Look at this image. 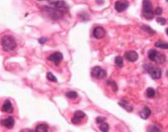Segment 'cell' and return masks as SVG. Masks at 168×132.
I'll return each instance as SVG.
<instances>
[{
	"label": "cell",
	"mask_w": 168,
	"mask_h": 132,
	"mask_svg": "<svg viewBox=\"0 0 168 132\" xmlns=\"http://www.w3.org/2000/svg\"><path fill=\"white\" fill-rule=\"evenodd\" d=\"M45 42H47V38H40V39H39V43H40L41 44H44Z\"/></svg>",
	"instance_id": "cell-30"
},
{
	"label": "cell",
	"mask_w": 168,
	"mask_h": 132,
	"mask_svg": "<svg viewBox=\"0 0 168 132\" xmlns=\"http://www.w3.org/2000/svg\"><path fill=\"white\" fill-rule=\"evenodd\" d=\"M166 34H167V35H168V28L166 29Z\"/></svg>",
	"instance_id": "cell-33"
},
{
	"label": "cell",
	"mask_w": 168,
	"mask_h": 132,
	"mask_svg": "<svg viewBox=\"0 0 168 132\" xmlns=\"http://www.w3.org/2000/svg\"><path fill=\"white\" fill-rule=\"evenodd\" d=\"M47 79L49 81H50V82H58V79L55 78V76L52 73V72H49L47 74Z\"/></svg>",
	"instance_id": "cell-26"
},
{
	"label": "cell",
	"mask_w": 168,
	"mask_h": 132,
	"mask_svg": "<svg viewBox=\"0 0 168 132\" xmlns=\"http://www.w3.org/2000/svg\"><path fill=\"white\" fill-rule=\"evenodd\" d=\"M145 96L147 98H154V96H155V90L153 88H147L146 91H145Z\"/></svg>",
	"instance_id": "cell-19"
},
{
	"label": "cell",
	"mask_w": 168,
	"mask_h": 132,
	"mask_svg": "<svg viewBox=\"0 0 168 132\" xmlns=\"http://www.w3.org/2000/svg\"><path fill=\"white\" fill-rule=\"evenodd\" d=\"M42 10L48 15V16L50 19L54 20V21L62 19L63 17V15H64L63 11H62V10H59V9L55 8L54 6H52V7H50V6H43Z\"/></svg>",
	"instance_id": "cell-2"
},
{
	"label": "cell",
	"mask_w": 168,
	"mask_h": 132,
	"mask_svg": "<svg viewBox=\"0 0 168 132\" xmlns=\"http://www.w3.org/2000/svg\"><path fill=\"white\" fill-rule=\"evenodd\" d=\"M125 57L128 59L129 61L134 62L137 58H139V54H137V52H135V50H129V52H127L125 53Z\"/></svg>",
	"instance_id": "cell-13"
},
{
	"label": "cell",
	"mask_w": 168,
	"mask_h": 132,
	"mask_svg": "<svg viewBox=\"0 0 168 132\" xmlns=\"http://www.w3.org/2000/svg\"><path fill=\"white\" fill-rule=\"evenodd\" d=\"M115 63H116L117 66H118V67H123V66H124L123 57H122V56H117L115 58Z\"/></svg>",
	"instance_id": "cell-22"
},
{
	"label": "cell",
	"mask_w": 168,
	"mask_h": 132,
	"mask_svg": "<svg viewBox=\"0 0 168 132\" xmlns=\"http://www.w3.org/2000/svg\"><path fill=\"white\" fill-rule=\"evenodd\" d=\"M1 110L4 111V113H13L14 109H13V105H12V104H11V101H10L9 100L5 101L4 104H3L2 106H1Z\"/></svg>",
	"instance_id": "cell-14"
},
{
	"label": "cell",
	"mask_w": 168,
	"mask_h": 132,
	"mask_svg": "<svg viewBox=\"0 0 168 132\" xmlns=\"http://www.w3.org/2000/svg\"><path fill=\"white\" fill-rule=\"evenodd\" d=\"M48 59L50 60V61L54 62L55 65H58L60 62H62V60L63 59V55L62 52H54L50 55V56L48 57Z\"/></svg>",
	"instance_id": "cell-10"
},
{
	"label": "cell",
	"mask_w": 168,
	"mask_h": 132,
	"mask_svg": "<svg viewBox=\"0 0 168 132\" xmlns=\"http://www.w3.org/2000/svg\"><path fill=\"white\" fill-rule=\"evenodd\" d=\"M141 29L144 30V31L147 32L149 35H155V31H154V30H152V29H151L150 27H149V26H145V25H144V26L141 27Z\"/></svg>",
	"instance_id": "cell-25"
},
{
	"label": "cell",
	"mask_w": 168,
	"mask_h": 132,
	"mask_svg": "<svg viewBox=\"0 0 168 132\" xmlns=\"http://www.w3.org/2000/svg\"><path fill=\"white\" fill-rule=\"evenodd\" d=\"M0 44H1L2 49L6 52H13L17 47V43L12 35H4L0 39Z\"/></svg>",
	"instance_id": "cell-1"
},
{
	"label": "cell",
	"mask_w": 168,
	"mask_h": 132,
	"mask_svg": "<svg viewBox=\"0 0 168 132\" xmlns=\"http://www.w3.org/2000/svg\"><path fill=\"white\" fill-rule=\"evenodd\" d=\"M106 35V31H105V29L104 28H102V27H95L94 30H93V37L95 39H100L102 38H104V35Z\"/></svg>",
	"instance_id": "cell-11"
},
{
	"label": "cell",
	"mask_w": 168,
	"mask_h": 132,
	"mask_svg": "<svg viewBox=\"0 0 168 132\" xmlns=\"http://www.w3.org/2000/svg\"><path fill=\"white\" fill-rule=\"evenodd\" d=\"M39 1H43V0H39Z\"/></svg>",
	"instance_id": "cell-34"
},
{
	"label": "cell",
	"mask_w": 168,
	"mask_h": 132,
	"mask_svg": "<svg viewBox=\"0 0 168 132\" xmlns=\"http://www.w3.org/2000/svg\"><path fill=\"white\" fill-rule=\"evenodd\" d=\"M129 7V2L127 0H118L115 3V9L117 12H124Z\"/></svg>",
	"instance_id": "cell-9"
},
{
	"label": "cell",
	"mask_w": 168,
	"mask_h": 132,
	"mask_svg": "<svg viewBox=\"0 0 168 132\" xmlns=\"http://www.w3.org/2000/svg\"><path fill=\"white\" fill-rule=\"evenodd\" d=\"M20 132H35V131H33L32 129H29V128H25V129H22Z\"/></svg>",
	"instance_id": "cell-31"
},
{
	"label": "cell",
	"mask_w": 168,
	"mask_h": 132,
	"mask_svg": "<svg viewBox=\"0 0 168 132\" xmlns=\"http://www.w3.org/2000/svg\"><path fill=\"white\" fill-rule=\"evenodd\" d=\"M146 130L147 132H162L161 129L157 125H149Z\"/></svg>",
	"instance_id": "cell-21"
},
{
	"label": "cell",
	"mask_w": 168,
	"mask_h": 132,
	"mask_svg": "<svg viewBox=\"0 0 168 132\" xmlns=\"http://www.w3.org/2000/svg\"><path fill=\"white\" fill-rule=\"evenodd\" d=\"M35 132H49V125L45 123H40L37 125Z\"/></svg>",
	"instance_id": "cell-16"
},
{
	"label": "cell",
	"mask_w": 168,
	"mask_h": 132,
	"mask_svg": "<svg viewBox=\"0 0 168 132\" xmlns=\"http://www.w3.org/2000/svg\"><path fill=\"white\" fill-rule=\"evenodd\" d=\"M107 84H108L109 86H111V88L113 89L114 92H117V91H118V86H117V84H116L115 81H113V80H109L108 82H107Z\"/></svg>",
	"instance_id": "cell-24"
},
{
	"label": "cell",
	"mask_w": 168,
	"mask_h": 132,
	"mask_svg": "<svg viewBox=\"0 0 168 132\" xmlns=\"http://www.w3.org/2000/svg\"><path fill=\"white\" fill-rule=\"evenodd\" d=\"M154 45L156 47H159V48H162V49H168V43L162 42V40H158V42H156Z\"/></svg>",
	"instance_id": "cell-18"
},
{
	"label": "cell",
	"mask_w": 168,
	"mask_h": 132,
	"mask_svg": "<svg viewBox=\"0 0 168 132\" xmlns=\"http://www.w3.org/2000/svg\"><path fill=\"white\" fill-rule=\"evenodd\" d=\"M65 96L70 99V100H75L76 98L78 97V94L75 92V91H69V92H67V94H65Z\"/></svg>",
	"instance_id": "cell-20"
},
{
	"label": "cell",
	"mask_w": 168,
	"mask_h": 132,
	"mask_svg": "<svg viewBox=\"0 0 168 132\" xmlns=\"http://www.w3.org/2000/svg\"><path fill=\"white\" fill-rule=\"evenodd\" d=\"M96 2L101 5V4H103V3H104V0H96Z\"/></svg>",
	"instance_id": "cell-32"
},
{
	"label": "cell",
	"mask_w": 168,
	"mask_h": 132,
	"mask_svg": "<svg viewBox=\"0 0 168 132\" xmlns=\"http://www.w3.org/2000/svg\"><path fill=\"white\" fill-rule=\"evenodd\" d=\"M49 3L50 5H52V6L62 10L64 13L68 11V5L65 3L63 0H49Z\"/></svg>",
	"instance_id": "cell-6"
},
{
	"label": "cell",
	"mask_w": 168,
	"mask_h": 132,
	"mask_svg": "<svg viewBox=\"0 0 168 132\" xmlns=\"http://www.w3.org/2000/svg\"><path fill=\"white\" fill-rule=\"evenodd\" d=\"M0 123H1V125H3L4 127H6L8 129H11V128L14 127L15 120H14V118H12V116H8L7 118L2 119L1 121H0Z\"/></svg>",
	"instance_id": "cell-12"
},
{
	"label": "cell",
	"mask_w": 168,
	"mask_h": 132,
	"mask_svg": "<svg viewBox=\"0 0 168 132\" xmlns=\"http://www.w3.org/2000/svg\"><path fill=\"white\" fill-rule=\"evenodd\" d=\"M142 17H144L146 20H152L154 17L153 7L149 0L142 1Z\"/></svg>",
	"instance_id": "cell-4"
},
{
	"label": "cell",
	"mask_w": 168,
	"mask_h": 132,
	"mask_svg": "<svg viewBox=\"0 0 168 132\" xmlns=\"http://www.w3.org/2000/svg\"><path fill=\"white\" fill-rule=\"evenodd\" d=\"M162 12H163V10H162L160 7H157V8L155 9V11H154V14H155V15H161Z\"/></svg>",
	"instance_id": "cell-29"
},
{
	"label": "cell",
	"mask_w": 168,
	"mask_h": 132,
	"mask_svg": "<svg viewBox=\"0 0 168 132\" xmlns=\"http://www.w3.org/2000/svg\"><path fill=\"white\" fill-rule=\"evenodd\" d=\"M146 67V71L147 73L149 74V76L154 80H157L161 77V69L159 68H156V67H153V66H145Z\"/></svg>",
	"instance_id": "cell-7"
},
{
	"label": "cell",
	"mask_w": 168,
	"mask_h": 132,
	"mask_svg": "<svg viewBox=\"0 0 168 132\" xmlns=\"http://www.w3.org/2000/svg\"><path fill=\"white\" fill-rule=\"evenodd\" d=\"M86 118V114L81 110H77L75 111L74 114L72 115V118H71V122L73 124H79L81 121H82L83 118Z\"/></svg>",
	"instance_id": "cell-8"
},
{
	"label": "cell",
	"mask_w": 168,
	"mask_h": 132,
	"mask_svg": "<svg viewBox=\"0 0 168 132\" xmlns=\"http://www.w3.org/2000/svg\"><path fill=\"white\" fill-rule=\"evenodd\" d=\"M99 129H100L101 132H109V129H110L109 124H108V123H106V122L102 123V124L99 125Z\"/></svg>",
	"instance_id": "cell-23"
},
{
	"label": "cell",
	"mask_w": 168,
	"mask_h": 132,
	"mask_svg": "<svg viewBox=\"0 0 168 132\" xmlns=\"http://www.w3.org/2000/svg\"><path fill=\"white\" fill-rule=\"evenodd\" d=\"M150 114H151V109L149 106H144V108L140 111V116L142 119H147Z\"/></svg>",
	"instance_id": "cell-15"
},
{
	"label": "cell",
	"mask_w": 168,
	"mask_h": 132,
	"mask_svg": "<svg viewBox=\"0 0 168 132\" xmlns=\"http://www.w3.org/2000/svg\"><path fill=\"white\" fill-rule=\"evenodd\" d=\"M166 1H167V2H168V0H166Z\"/></svg>",
	"instance_id": "cell-35"
},
{
	"label": "cell",
	"mask_w": 168,
	"mask_h": 132,
	"mask_svg": "<svg viewBox=\"0 0 168 132\" xmlns=\"http://www.w3.org/2000/svg\"><path fill=\"white\" fill-rule=\"evenodd\" d=\"M156 21H157V23H159L160 25H165L166 24V19L165 18H162V17H158L156 19Z\"/></svg>",
	"instance_id": "cell-28"
},
{
	"label": "cell",
	"mask_w": 168,
	"mask_h": 132,
	"mask_svg": "<svg viewBox=\"0 0 168 132\" xmlns=\"http://www.w3.org/2000/svg\"><path fill=\"white\" fill-rule=\"evenodd\" d=\"M91 76H92L93 78H96V79H103L107 76V72L106 70L103 69L100 66H96V67H93L92 70H91Z\"/></svg>",
	"instance_id": "cell-5"
},
{
	"label": "cell",
	"mask_w": 168,
	"mask_h": 132,
	"mask_svg": "<svg viewBox=\"0 0 168 132\" xmlns=\"http://www.w3.org/2000/svg\"><path fill=\"white\" fill-rule=\"evenodd\" d=\"M147 57H149L150 61H153L157 64H163L166 60V56L164 55V53H161L155 49H149V52H147Z\"/></svg>",
	"instance_id": "cell-3"
},
{
	"label": "cell",
	"mask_w": 168,
	"mask_h": 132,
	"mask_svg": "<svg viewBox=\"0 0 168 132\" xmlns=\"http://www.w3.org/2000/svg\"><path fill=\"white\" fill-rule=\"evenodd\" d=\"M105 120H106V118H103V116H98V118H96V123L100 125V124H102V123H104Z\"/></svg>",
	"instance_id": "cell-27"
},
{
	"label": "cell",
	"mask_w": 168,
	"mask_h": 132,
	"mask_svg": "<svg viewBox=\"0 0 168 132\" xmlns=\"http://www.w3.org/2000/svg\"><path fill=\"white\" fill-rule=\"evenodd\" d=\"M119 105H121L122 108H124L126 110H128V111H133V106H131L128 101H119Z\"/></svg>",
	"instance_id": "cell-17"
}]
</instances>
